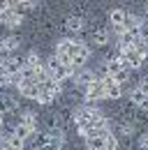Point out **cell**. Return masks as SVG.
Here are the masks:
<instances>
[{
    "mask_svg": "<svg viewBox=\"0 0 148 150\" xmlns=\"http://www.w3.org/2000/svg\"><path fill=\"white\" fill-rule=\"evenodd\" d=\"M97 99H107L104 97V83L100 79H95L90 86H86V102H97Z\"/></svg>",
    "mask_w": 148,
    "mask_h": 150,
    "instance_id": "8992f818",
    "label": "cell"
},
{
    "mask_svg": "<svg viewBox=\"0 0 148 150\" xmlns=\"http://www.w3.org/2000/svg\"><path fill=\"white\" fill-rule=\"evenodd\" d=\"M141 146H144V148H148V134H144V136H141Z\"/></svg>",
    "mask_w": 148,
    "mask_h": 150,
    "instance_id": "f546056e",
    "label": "cell"
},
{
    "mask_svg": "<svg viewBox=\"0 0 148 150\" xmlns=\"http://www.w3.org/2000/svg\"><path fill=\"white\" fill-rule=\"evenodd\" d=\"M18 125H26V127H30V129H35L37 127V118L33 111H23L21 113V118H18Z\"/></svg>",
    "mask_w": 148,
    "mask_h": 150,
    "instance_id": "5bb4252c",
    "label": "cell"
},
{
    "mask_svg": "<svg viewBox=\"0 0 148 150\" xmlns=\"http://www.w3.org/2000/svg\"><path fill=\"white\" fill-rule=\"evenodd\" d=\"M130 99H132V102H134V104H137V106H141V104H144V102H146L148 97L144 93H141V90H139V88H134V90H132V93H130Z\"/></svg>",
    "mask_w": 148,
    "mask_h": 150,
    "instance_id": "603a6c76",
    "label": "cell"
},
{
    "mask_svg": "<svg viewBox=\"0 0 148 150\" xmlns=\"http://www.w3.org/2000/svg\"><path fill=\"white\" fill-rule=\"evenodd\" d=\"M16 106H18V102L12 97V95H2V97H0V113H2V115L9 113V111H14Z\"/></svg>",
    "mask_w": 148,
    "mask_h": 150,
    "instance_id": "8fae6325",
    "label": "cell"
},
{
    "mask_svg": "<svg viewBox=\"0 0 148 150\" xmlns=\"http://www.w3.org/2000/svg\"><path fill=\"white\" fill-rule=\"evenodd\" d=\"M76 44H81V39H60L56 44V56H70L72 58V51Z\"/></svg>",
    "mask_w": 148,
    "mask_h": 150,
    "instance_id": "30bf717a",
    "label": "cell"
},
{
    "mask_svg": "<svg viewBox=\"0 0 148 150\" xmlns=\"http://www.w3.org/2000/svg\"><path fill=\"white\" fill-rule=\"evenodd\" d=\"M49 79H51V76H49L46 65H39V67L35 69V83H39V86H42V83H44V81H49Z\"/></svg>",
    "mask_w": 148,
    "mask_h": 150,
    "instance_id": "e0dca14e",
    "label": "cell"
},
{
    "mask_svg": "<svg viewBox=\"0 0 148 150\" xmlns=\"http://www.w3.org/2000/svg\"><path fill=\"white\" fill-rule=\"evenodd\" d=\"M14 7H16L18 14H21L23 9H33V7H35V2H33V0H21V2H18V5H14Z\"/></svg>",
    "mask_w": 148,
    "mask_h": 150,
    "instance_id": "83f0119b",
    "label": "cell"
},
{
    "mask_svg": "<svg viewBox=\"0 0 148 150\" xmlns=\"http://www.w3.org/2000/svg\"><path fill=\"white\" fill-rule=\"evenodd\" d=\"M65 25H67V30H70V33H79V30L83 28V21L79 19V16H70Z\"/></svg>",
    "mask_w": 148,
    "mask_h": 150,
    "instance_id": "d6986e66",
    "label": "cell"
},
{
    "mask_svg": "<svg viewBox=\"0 0 148 150\" xmlns=\"http://www.w3.org/2000/svg\"><path fill=\"white\" fill-rule=\"evenodd\" d=\"M95 79H97V76L92 74V72H86V69H79V72H76V83H79V86H90Z\"/></svg>",
    "mask_w": 148,
    "mask_h": 150,
    "instance_id": "9a60e30c",
    "label": "cell"
},
{
    "mask_svg": "<svg viewBox=\"0 0 148 150\" xmlns=\"http://www.w3.org/2000/svg\"><path fill=\"white\" fill-rule=\"evenodd\" d=\"M5 143H7V148H9V150H21V148H23V139H18L14 132H12V134H7Z\"/></svg>",
    "mask_w": 148,
    "mask_h": 150,
    "instance_id": "2e32d148",
    "label": "cell"
},
{
    "mask_svg": "<svg viewBox=\"0 0 148 150\" xmlns=\"http://www.w3.org/2000/svg\"><path fill=\"white\" fill-rule=\"evenodd\" d=\"M33 132H35V129H30V127H26V125H16V127H14V134H16L18 139H23V141H26Z\"/></svg>",
    "mask_w": 148,
    "mask_h": 150,
    "instance_id": "d4e9b609",
    "label": "cell"
},
{
    "mask_svg": "<svg viewBox=\"0 0 148 150\" xmlns=\"http://www.w3.org/2000/svg\"><path fill=\"white\" fill-rule=\"evenodd\" d=\"M7 69H5V62H0V86H7Z\"/></svg>",
    "mask_w": 148,
    "mask_h": 150,
    "instance_id": "f1b7e54d",
    "label": "cell"
},
{
    "mask_svg": "<svg viewBox=\"0 0 148 150\" xmlns=\"http://www.w3.org/2000/svg\"><path fill=\"white\" fill-rule=\"evenodd\" d=\"M0 23H2V25H9V28L21 25V14H18V9L14 7V5H9L7 9L0 12Z\"/></svg>",
    "mask_w": 148,
    "mask_h": 150,
    "instance_id": "277c9868",
    "label": "cell"
},
{
    "mask_svg": "<svg viewBox=\"0 0 148 150\" xmlns=\"http://www.w3.org/2000/svg\"><path fill=\"white\" fill-rule=\"evenodd\" d=\"M100 118H102V111L95 109V106H83V109H79V111L74 113V122H76V127H79V134L86 132L92 122L100 120Z\"/></svg>",
    "mask_w": 148,
    "mask_h": 150,
    "instance_id": "6da1fadb",
    "label": "cell"
},
{
    "mask_svg": "<svg viewBox=\"0 0 148 150\" xmlns=\"http://www.w3.org/2000/svg\"><path fill=\"white\" fill-rule=\"evenodd\" d=\"M92 42H95L97 46H104V44L109 42V35H107V30H97V33H92Z\"/></svg>",
    "mask_w": 148,
    "mask_h": 150,
    "instance_id": "7402d4cb",
    "label": "cell"
},
{
    "mask_svg": "<svg viewBox=\"0 0 148 150\" xmlns=\"http://www.w3.org/2000/svg\"><path fill=\"white\" fill-rule=\"evenodd\" d=\"M132 49H134V51H137V53H139L141 58H146V56H148V42H146V39H141V42H137V44H134Z\"/></svg>",
    "mask_w": 148,
    "mask_h": 150,
    "instance_id": "4316f807",
    "label": "cell"
},
{
    "mask_svg": "<svg viewBox=\"0 0 148 150\" xmlns=\"http://www.w3.org/2000/svg\"><path fill=\"white\" fill-rule=\"evenodd\" d=\"M2 39H5V49H7V53L14 51V49H18V44H21V39H18L16 35H9V37H2Z\"/></svg>",
    "mask_w": 148,
    "mask_h": 150,
    "instance_id": "ffe728a7",
    "label": "cell"
},
{
    "mask_svg": "<svg viewBox=\"0 0 148 150\" xmlns=\"http://www.w3.org/2000/svg\"><path fill=\"white\" fill-rule=\"evenodd\" d=\"M46 69H49V76H51L53 81H58V83H60V81H65L67 76L72 74V69H70V67H65V65H63V62H60L56 56H53V58H49V62H46Z\"/></svg>",
    "mask_w": 148,
    "mask_h": 150,
    "instance_id": "7a4b0ae2",
    "label": "cell"
},
{
    "mask_svg": "<svg viewBox=\"0 0 148 150\" xmlns=\"http://www.w3.org/2000/svg\"><path fill=\"white\" fill-rule=\"evenodd\" d=\"M86 150H104V136H86Z\"/></svg>",
    "mask_w": 148,
    "mask_h": 150,
    "instance_id": "4fadbf2b",
    "label": "cell"
},
{
    "mask_svg": "<svg viewBox=\"0 0 148 150\" xmlns=\"http://www.w3.org/2000/svg\"><path fill=\"white\" fill-rule=\"evenodd\" d=\"M53 99H56L53 95L49 93V90H44V88L39 86V95H37V102H39V104H51Z\"/></svg>",
    "mask_w": 148,
    "mask_h": 150,
    "instance_id": "44dd1931",
    "label": "cell"
},
{
    "mask_svg": "<svg viewBox=\"0 0 148 150\" xmlns=\"http://www.w3.org/2000/svg\"><path fill=\"white\" fill-rule=\"evenodd\" d=\"M90 58V49L81 42V44H76L74 46V51H72V67H74V72H79L83 65H86V60Z\"/></svg>",
    "mask_w": 148,
    "mask_h": 150,
    "instance_id": "3957f363",
    "label": "cell"
},
{
    "mask_svg": "<svg viewBox=\"0 0 148 150\" xmlns=\"http://www.w3.org/2000/svg\"><path fill=\"white\" fill-rule=\"evenodd\" d=\"M42 88H44V90H49L53 97H56V95H60V90H63V88H60V83H58V81H53V79L44 81V83H42Z\"/></svg>",
    "mask_w": 148,
    "mask_h": 150,
    "instance_id": "ac0fdd59",
    "label": "cell"
},
{
    "mask_svg": "<svg viewBox=\"0 0 148 150\" xmlns=\"http://www.w3.org/2000/svg\"><path fill=\"white\" fill-rule=\"evenodd\" d=\"M100 81L104 83V97H107V99H118V97L123 95V88H120V83H118L113 76L100 79Z\"/></svg>",
    "mask_w": 148,
    "mask_h": 150,
    "instance_id": "5b68a950",
    "label": "cell"
},
{
    "mask_svg": "<svg viewBox=\"0 0 148 150\" xmlns=\"http://www.w3.org/2000/svg\"><path fill=\"white\" fill-rule=\"evenodd\" d=\"M0 136H2V134H0Z\"/></svg>",
    "mask_w": 148,
    "mask_h": 150,
    "instance_id": "d6a6232c",
    "label": "cell"
},
{
    "mask_svg": "<svg viewBox=\"0 0 148 150\" xmlns=\"http://www.w3.org/2000/svg\"><path fill=\"white\" fill-rule=\"evenodd\" d=\"M120 60L127 65L130 69H139V67L144 65V60H146V58H141L134 49H127V51H123V53H120Z\"/></svg>",
    "mask_w": 148,
    "mask_h": 150,
    "instance_id": "52a82bcc",
    "label": "cell"
},
{
    "mask_svg": "<svg viewBox=\"0 0 148 150\" xmlns=\"http://www.w3.org/2000/svg\"><path fill=\"white\" fill-rule=\"evenodd\" d=\"M125 19H127V12H125V9H120V7H116V9H111V12H109V21H111V25L118 30V35L123 33Z\"/></svg>",
    "mask_w": 148,
    "mask_h": 150,
    "instance_id": "ba28073f",
    "label": "cell"
},
{
    "mask_svg": "<svg viewBox=\"0 0 148 150\" xmlns=\"http://www.w3.org/2000/svg\"><path fill=\"white\" fill-rule=\"evenodd\" d=\"M104 150H118V139L113 134H107L104 136Z\"/></svg>",
    "mask_w": 148,
    "mask_h": 150,
    "instance_id": "484cf974",
    "label": "cell"
},
{
    "mask_svg": "<svg viewBox=\"0 0 148 150\" xmlns=\"http://www.w3.org/2000/svg\"><path fill=\"white\" fill-rule=\"evenodd\" d=\"M146 14H148V2H146Z\"/></svg>",
    "mask_w": 148,
    "mask_h": 150,
    "instance_id": "1f68e13d",
    "label": "cell"
},
{
    "mask_svg": "<svg viewBox=\"0 0 148 150\" xmlns=\"http://www.w3.org/2000/svg\"><path fill=\"white\" fill-rule=\"evenodd\" d=\"M18 93L23 95V97H28V99H37V95H39V83L23 79L21 86H18Z\"/></svg>",
    "mask_w": 148,
    "mask_h": 150,
    "instance_id": "9c48e42d",
    "label": "cell"
},
{
    "mask_svg": "<svg viewBox=\"0 0 148 150\" xmlns=\"http://www.w3.org/2000/svg\"><path fill=\"white\" fill-rule=\"evenodd\" d=\"M21 67H23V60H18V58H7L5 60V69H7V74H21Z\"/></svg>",
    "mask_w": 148,
    "mask_h": 150,
    "instance_id": "7c38bea8",
    "label": "cell"
},
{
    "mask_svg": "<svg viewBox=\"0 0 148 150\" xmlns=\"http://www.w3.org/2000/svg\"><path fill=\"white\" fill-rule=\"evenodd\" d=\"M23 65H28V67H33V69H37V67H39L42 62H39V56H37L35 51H33V53H28V56H26V60H23Z\"/></svg>",
    "mask_w": 148,
    "mask_h": 150,
    "instance_id": "cb8c5ba5",
    "label": "cell"
},
{
    "mask_svg": "<svg viewBox=\"0 0 148 150\" xmlns=\"http://www.w3.org/2000/svg\"><path fill=\"white\" fill-rule=\"evenodd\" d=\"M2 122H5V115H2V113H0V127H2Z\"/></svg>",
    "mask_w": 148,
    "mask_h": 150,
    "instance_id": "4dcf8cb0",
    "label": "cell"
}]
</instances>
